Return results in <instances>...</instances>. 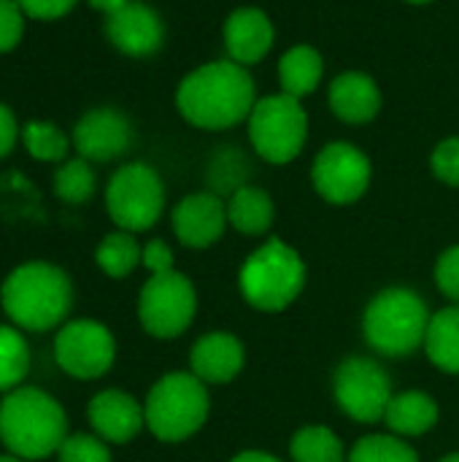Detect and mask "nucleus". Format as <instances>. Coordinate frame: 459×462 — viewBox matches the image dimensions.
Wrapping results in <instances>:
<instances>
[{
  "label": "nucleus",
  "mask_w": 459,
  "mask_h": 462,
  "mask_svg": "<svg viewBox=\"0 0 459 462\" xmlns=\"http://www.w3.org/2000/svg\"><path fill=\"white\" fill-rule=\"evenodd\" d=\"M257 103L252 73L233 60H214L187 73L176 89V108L192 127L230 130L249 119Z\"/></svg>",
  "instance_id": "nucleus-1"
},
{
  "label": "nucleus",
  "mask_w": 459,
  "mask_h": 462,
  "mask_svg": "<svg viewBox=\"0 0 459 462\" xmlns=\"http://www.w3.org/2000/svg\"><path fill=\"white\" fill-rule=\"evenodd\" d=\"M0 306L14 328L46 333L65 325L73 309V282L60 265L30 260L5 276L0 287Z\"/></svg>",
  "instance_id": "nucleus-2"
},
{
  "label": "nucleus",
  "mask_w": 459,
  "mask_h": 462,
  "mask_svg": "<svg viewBox=\"0 0 459 462\" xmlns=\"http://www.w3.org/2000/svg\"><path fill=\"white\" fill-rule=\"evenodd\" d=\"M68 414L49 393L16 387L0 398V444L19 460H46L68 439Z\"/></svg>",
  "instance_id": "nucleus-3"
},
{
  "label": "nucleus",
  "mask_w": 459,
  "mask_h": 462,
  "mask_svg": "<svg viewBox=\"0 0 459 462\" xmlns=\"http://www.w3.org/2000/svg\"><path fill=\"white\" fill-rule=\"evenodd\" d=\"M430 309L425 298L409 287L381 290L363 314V336L368 346L384 357H406L425 346L430 328Z\"/></svg>",
  "instance_id": "nucleus-4"
},
{
  "label": "nucleus",
  "mask_w": 459,
  "mask_h": 462,
  "mask_svg": "<svg viewBox=\"0 0 459 462\" xmlns=\"http://www.w3.org/2000/svg\"><path fill=\"white\" fill-rule=\"evenodd\" d=\"M306 276V263L298 249L281 238H268L241 265L238 290L252 309L276 314L300 298Z\"/></svg>",
  "instance_id": "nucleus-5"
},
{
  "label": "nucleus",
  "mask_w": 459,
  "mask_h": 462,
  "mask_svg": "<svg viewBox=\"0 0 459 462\" xmlns=\"http://www.w3.org/2000/svg\"><path fill=\"white\" fill-rule=\"evenodd\" d=\"M211 398L192 371H170L149 390L143 401L146 428L162 444H181L192 439L208 420Z\"/></svg>",
  "instance_id": "nucleus-6"
},
{
  "label": "nucleus",
  "mask_w": 459,
  "mask_h": 462,
  "mask_svg": "<svg viewBox=\"0 0 459 462\" xmlns=\"http://www.w3.org/2000/svg\"><path fill=\"white\" fill-rule=\"evenodd\" d=\"M246 127L252 149L271 165L298 160L308 141V114L298 97L284 92L257 97Z\"/></svg>",
  "instance_id": "nucleus-7"
},
{
  "label": "nucleus",
  "mask_w": 459,
  "mask_h": 462,
  "mask_svg": "<svg viewBox=\"0 0 459 462\" xmlns=\"http://www.w3.org/2000/svg\"><path fill=\"white\" fill-rule=\"evenodd\" d=\"M106 211L119 230L143 233L165 211V184L146 162L122 165L106 187Z\"/></svg>",
  "instance_id": "nucleus-8"
},
{
  "label": "nucleus",
  "mask_w": 459,
  "mask_h": 462,
  "mask_svg": "<svg viewBox=\"0 0 459 462\" xmlns=\"http://www.w3.org/2000/svg\"><path fill=\"white\" fill-rule=\"evenodd\" d=\"M195 314H197V292L184 273L179 271L154 273L141 287L138 319L151 338L170 341L184 336Z\"/></svg>",
  "instance_id": "nucleus-9"
},
{
  "label": "nucleus",
  "mask_w": 459,
  "mask_h": 462,
  "mask_svg": "<svg viewBox=\"0 0 459 462\" xmlns=\"http://www.w3.org/2000/svg\"><path fill=\"white\" fill-rule=\"evenodd\" d=\"M333 395L346 417L363 425L384 422L392 401V382L373 357H346L333 374Z\"/></svg>",
  "instance_id": "nucleus-10"
},
{
  "label": "nucleus",
  "mask_w": 459,
  "mask_h": 462,
  "mask_svg": "<svg viewBox=\"0 0 459 462\" xmlns=\"http://www.w3.org/2000/svg\"><path fill=\"white\" fill-rule=\"evenodd\" d=\"M54 360L68 376L78 382H95L106 376L116 360L114 333L97 319L65 322L54 338Z\"/></svg>",
  "instance_id": "nucleus-11"
},
{
  "label": "nucleus",
  "mask_w": 459,
  "mask_h": 462,
  "mask_svg": "<svg viewBox=\"0 0 459 462\" xmlns=\"http://www.w3.org/2000/svg\"><path fill=\"white\" fill-rule=\"evenodd\" d=\"M371 179H373L371 157L349 141H333L322 146V152L311 165L314 189L319 192L322 200L333 206L357 203L368 192Z\"/></svg>",
  "instance_id": "nucleus-12"
},
{
  "label": "nucleus",
  "mask_w": 459,
  "mask_h": 462,
  "mask_svg": "<svg viewBox=\"0 0 459 462\" xmlns=\"http://www.w3.org/2000/svg\"><path fill=\"white\" fill-rule=\"evenodd\" d=\"M70 141L78 157L89 162H111L127 154V149L133 146V125L122 111L111 106H97L78 116Z\"/></svg>",
  "instance_id": "nucleus-13"
},
{
  "label": "nucleus",
  "mask_w": 459,
  "mask_h": 462,
  "mask_svg": "<svg viewBox=\"0 0 459 462\" xmlns=\"http://www.w3.org/2000/svg\"><path fill=\"white\" fill-rule=\"evenodd\" d=\"M106 38L127 57H151L165 41L162 16L143 0H127L106 16Z\"/></svg>",
  "instance_id": "nucleus-14"
},
{
  "label": "nucleus",
  "mask_w": 459,
  "mask_h": 462,
  "mask_svg": "<svg viewBox=\"0 0 459 462\" xmlns=\"http://www.w3.org/2000/svg\"><path fill=\"white\" fill-rule=\"evenodd\" d=\"M173 233L189 249L214 246L227 230V203L216 192H192L173 208Z\"/></svg>",
  "instance_id": "nucleus-15"
},
{
  "label": "nucleus",
  "mask_w": 459,
  "mask_h": 462,
  "mask_svg": "<svg viewBox=\"0 0 459 462\" xmlns=\"http://www.w3.org/2000/svg\"><path fill=\"white\" fill-rule=\"evenodd\" d=\"M87 420L106 444H130L146 428L143 406L124 390L97 393L87 406Z\"/></svg>",
  "instance_id": "nucleus-16"
},
{
  "label": "nucleus",
  "mask_w": 459,
  "mask_h": 462,
  "mask_svg": "<svg viewBox=\"0 0 459 462\" xmlns=\"http://www.w3.org/2000/svg\"><path fill=\"white\" fill-rule=\"evenodd\" d=\"M222 38H225L227 60L249 68V65L262 62V57H268L276 41V30H273L271 16L262 8L243 5V8H235L225 19Z\"/></svg>",
  "instance_id": "nucleus-17"
},
{
  "label": "nucleus",
  "mask_w": 459,
  "mask_h": 462,
  "mask_svg": "<svg viewBox=\"0 0 459 462\" xmlns=\"http://www.w3.org/2000/svg\"><path fill=\"white\" fill-rule=\"evenodd\" d=\"M246 363V349L241 338L227 330H214L200 336L189 352V371L203 384H230Z\"/></svg>",
  "instance_id": "nucleus-18"
},
{
  "label": "nucleus",
  "mask_w": 459,
  "mask_h": 462,
  "mask_svg": "<svg viewBox=\"0 0 459 462\" xmlns=\"http://www.w3.org/2000/svg\"><path fill=\"white\" fill-rule=\"evenodd\" d=\"M333 114L346 125H368L381 111V89L373 76L363 70H346L330 81L327 92Z\"/></svg>",
  "instance_id": "nucleus-19"
},
{
  "label": "nucleus",
  "mask_w": 459,
  "mask_h": 462,
  "mask_svg": "<svg viewBox=\"0 0 459 462\" xmlns=\"http://www.w3.org/2000/svg\"><path fill=\"white\" fill-rule=\"evenodd\" d=\"M438 417L441 411L433 395H427L425 390H406V393L392 395L384 422L392 436L417 439V436L430 433L438 425Z\"/></svg>",
  "instance_id": "nucleus-20"
},
{
  "label": "nucleus",
  "mask_w": 459,
  "mask_h": 462,
  "mask_svg": "<svg viewBox=\"0 0 459 462\" xmlns=\"http://www.w3.org/2000/svg\"><path fill=\"white\" fill-rule=\"evenodd\" d=\"M273 219H276V206L262 187L243 184L235 192H230L227 222L241 236H252V238L265 236L273 227Z\"/></svg>",
  "instance_id": "nucleus-21"
},
{
  "label": "nucleus",
  "mask_w": 459,
  "mask_h": 462,
  "mask_svg": "<svg viewBox=\"0 0 459 462\" xmlns=\"http://www.w3.org/2000/svg\"><path fill=\"white\" fill-rule=\"evenodd\" d=\"M322 76H325V60L308 43H298V46L287 49L284 57L279 60L281 92L292 95L298 100L314 95L319 89V84H322Z\"/></svg>",
  "instance_id": "nucleus-22"
},
{
  "label": "nucleus",
  "mask_w": 459,
  "mask_h": 462,
  "mask_svg": "<svg viewBox=\"0 0 459 462\" xmlns=\"http://www.w3.org/2000/svg\"><path fill=\"white\" fill-rule=\"evenodd\" d=\"M425 352L436 368L459 376V303L433 314L425 336Z\"/></svg>",
  "instance_id": "nucleus-23"
},
{
  "label": "nucleus",
  "mask_w": 459,
  "mask_h": 462,
  "mask_svg": "<svg viewBox=\"0 0 459 462\" xmlns=\"http://www.w3.org/2000/svg\"><path fill=\"white\" fill-rule=\"evenodd\" d=\"M143 246L135 241V233L127 230H114L108 233L97 249H95V263L97 268L111 276V279H127L138 265H141Z\"/></svg>",
  "instance_id": "nucleus-24"
},
{
  "label": "nucleus",
  "mask_w": 459,
  "mask_h": 462,
  "mask_svg": "<svg viewBox=\"0 0 459 462\" xmlns=\"http://www.w3.org/2000/svg\"><path fill=\"white\" fill-rule=\"evenodd\" d=\"M32 365L30 344L14 325H0V395L24 384Z\"/></svg>",
  "instance_id": "nucleus-25"
},
{
  "label": "nucleus",
  "mask_w": 459,
  "mask_h": 462,
  "mask_svg": "<svg viewBox=\"0 0 459 462\" xmlns=\"http://www.w3.org/2000/svg\"><path fill=\"white\" fill-rule=\"evenodd\" d=\"M292 462H346L344 441L325 425L300 428L289 441Z\"/></svg>",
  "instance_id": "nucleus-26"
},
{
  "label": "nucleus",
  "mask_w": 459,
  "mask_h": 462,
  "mask_svg": "<svg viewBox=\"0 0 459 462\" xmlns=\"http://www.w3.org/2000/svg\"><path fill=\"white\" fill-rule=\"evenodd\" d=\"M19 141L24 143L27 154L38 162H65L73 146V141L54 122L46 119H30L22 127Z\"/></svg>",
  "instance_id": "nucleus-27"
},
{
  "label": "nucleus",
  "mask_w": 459,
  "mask_h": 462,
  "mask_svg": "<svg viewBox=\"0 0 459 462\" xmlns=\"http://www.w3.org/2000/svg\"><path fill=\"white\" fill-rule=\"evenodd\" d=\"M51 187H54V195L68 206L87 203L97 189V176L92 171V162L84 157H70L60 162V168L54 171Z\"/></svg>",
  "instance_id": "nucleus-28"
},
{
  "label": "nucleus",
  "mask_w": 459,
  "mask_h": 462,
  "mask_svg": "<svg viewBox=\"0 0 459 462\" xmlns=\"http://www.w3.org/2000/svg\"><path fill=\"white\" fill-rule=\"evenodd\" d=\"M346 462H419V455L400 436L376 433V436L360 439L352 447Z\"/></svg>",
  "instance_id": "nucleus-29"
},
{
  "label": "nucleus",
  "mask_w": 459,
  "mask_h": 462,
  "mask_svg": "<svg viewBox=\"0 0 459 462\" xmlns=\"http://www.w3.org/2000/svg\"><path fill=\"white\" fill-rule=\"evenodd\" d=\"M57 462H114V457L100 436L70 433L57 452Z\"/></svg>",
  "instance_id": "nucleus-30"
},
{
  "label": "nucleus",
  "mask_w": 459,
  "mask_h": 462,
  "mask_svg": "<svg viewBox=\"0 0 459 462\" xmlns=\"http://www.w3.org/2000/svg\"><path fill=\"white\" fill-rule=\"evenodd\" d=\"M430 171L446 187H459V135L441 141L430 154Z\"/></svg>",
  "instance_id": "nucleus-31"
},
{
  "label": "nucleus",
  "mask_w": 459,
  "mask_h": 462,
  "mask_svg": "<svg viewBox=\"0 0 459 462\" xmlns=\"http://www.w3.org/2000/svg\"><path fill=\"white\" fill-rule=\"evenodd\" d=\"M27 14L16 0H0V54L14 51L22 43Z\"/></svg>",
  "instance_id": "nucleus-32"
},
{
  "label": "nucleus",
  "mask_w": 459,
  "mask_h": 462,
  "mask_svg": "<svg viewBox=\"0 0 459 462\" xmlns=\"http://www.w3.org/2000/svg\"><path fill=\"white\" fill-rule=\"evenodd\" d=\"M436 284L449 300L459 303V244L441 252L436 263Z\"/></svg>",
  "instance_id": "nucleus-33"
},
{
  "label": "nucleus",
  "mask_w": 459,
  "mask_h": 462,
  "mask_svg": "<svg viewBox=\"0 0 459 462\" xmlns=\"http://www.w3.org/2000/svg\"><path fill=\"white\" fill-rule=\"evenodd\" d=\"M27 19H38V22H54V19H62L73 11V5L78 0H16Z\"/></svg>",
  "instance_id": "nucleus-34"
},
{
  "label": "nucleus",
  "mask_w": 459,
  "mask_h": 462,
  "mask_svg": "<svg viewBox=\"0 0 459 462\" xmlns=\"http://www.w3.org/2000/svg\"><path fill=\"white\" fill-rule=\"evenodd\" d=\"M141 265L149 271V276L154 273H168L176 271L173 268V252L162 238H154L149 244H143V254H141Z\"/></svg>",
  "instance_id": "nucleus-35"
},
{
  "label": "nucleus",
  "mask_w": 459,
  "mask_h": 462,
  "mask_svg": "<svg viewBox=\"0 0 459 462\" xmlns=\"http://www.w3.org/2000/svg\"><path fill=\"white\" fill-rule=\"evenodd\" d=\"M19 135H22V127L16 122V114L0 100V160L14 152Z\"/></svg>",
  "instance_id": "nucleus-36"
},
{
  "label": "nucleus",
  "mask_w": 459,
  "mask_h": 462,
  "mask_svg": "<svg viewBox=\"0 0 459 462\" xmlns=\"http://www.w3.org/2000/svg\"><path fill=\"white\" fill-rule=\"evenodd\" d=\"M230 462H281L279 457L268 455V452H257V449H249V452H241L235 455Z\"/></svg>",
  "instance_id": "nucleus-37"
},
{
  "label": "nucleus",
  "mask_w": 459,
  "mask_h": 462,
  "mask_svg": "<svg viewBox=\"0 0 459 462\" xmlns=\"http://www.w3.org/2000/svg\"><path fill=\"white\" fill-rule=\"evenodd\" d=\"M87 3H89L95 11H100V14L108 16V14H114V11H119L127 0H87Z\"/></svg>",
  "instance_id": "nucleus-38"
},
{
  "label": "nucleus",
  "mask_w": 459,
  "mask_h": 462,
  "mask_svg": "<svg viewBox=\"0 0 459 462\" xmlns=\"http://www.w3.org/2000/svg\"><path fill=\"white\" fill-rule=\"evenodd\" d=\"M0 462H27V460H19V457H14V455H8V452H5V455H0Z\"/></svg>",
  "instance_id": "nucleus-39"
},
{
  "label": "nucleus",
  "mask_w": 459,
  "mask_h": 462,
  "mask_svg": "<svg viewBox=\"0 0 459 462\" xmlns=\"http://www.w3.org/2000/svg\"><path fill=\"white\" fill-rule=\"evenodd\" d=\"M438 462H459V452H454V455H446V457H441Z\"/></svg>",
  "instance_id": "nucleus-40"
},
{
  "label": "nucleus",
  "mask_w": 459,
  "mask_h": 462,
  "mask_svg": "<svg viewBox=\"0 0 459 462\" xmlns=\"http://www.w3.org/2000/svg\"><path fill=\"white\" fill-rule=\"evenodd\" d=\"M406 3H414V5H427V3H433V0H406Z\"/></svg>",
  "instance_id": "nucleus-41"
}]
</instances>
